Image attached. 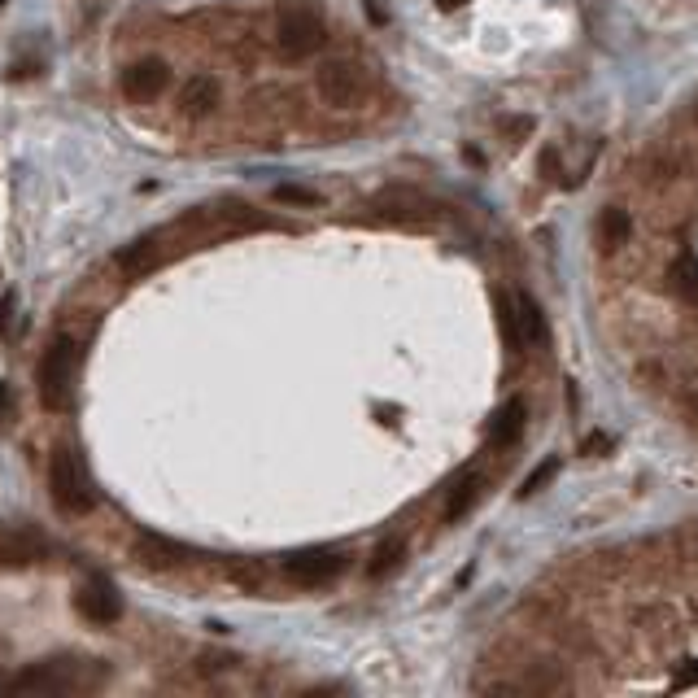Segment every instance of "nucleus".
Listing matches in <instances>:
<instances>
[{
  "label": "nucleus",
  "instance_id": "nucleus-1",
  "mask_svg": "<svg viewBox=\"0 0 698 698\" xmlns=\"http://www.w3.org/2000/svg\"><path fill=\"white\" fill-rule=\"evenodd\" d=\"M75 367H79V345L70 336H57L44 349L40 367H35V384H40V402L44 411H70L75 397Z\"/></svg>",
  "mask_w": 698,
  "mask_h": 698
},
{
  "label": "nucleus",
  "instance_id": "nucleus-2",
  "mask_svg": "<svg viewBox=\"0 0 698 698\" xmlns=\"http://www.w3.org/2000/svg\"><path fill=\"white\" fill-rule=\"evenodd\" d=\"M323 40H328V27H323V18L310 5L280 9V18H275V44H280V53L288 57V62H306V57H315L323 48Z\"/></svg>",
  "mask_w": 698,
  "mask_h": 698
},
{
  "label": "nucleus",
  "instance_id": "nucleus-3",
  "mask_svg": "<svg viewBox=\"0 0 698 698\" xmlns=\"http://www.w3.org/2000/svg\"><path fill=\"white\" fill-rule=\"evenodd\" d=\"M319 96L332 105V110H354L358 101L367 96V70L349 57H336V62H323L315 75Z\"/></svg>",
  "mask_w": 698,
  "mask_h": 698
},
{
  "label": "nucleus",
  "instance_id": "nucleus-4",
  "mask_svg": "<svg viewBox=\"0 0 698 698\" xmlns=\"http://www.w3.org/2000/svg\"><path fill=\"white\" fill-rule=\"evenodd\" d=\"M48 489H53V502L62 511H70V515L92 511V489H88V480H83L79 459L66 450V445L53 450V463H48Z\"/></svg>",
  "mask_w": 698,
  "mask_h": 698
},
{
  "label": "nucleus",
  "instance_id": "nucleus-5",
  "mask_svg": "<svg viewBox=\"0 0 698 698\" xmlns=\"http://www.w3.org/2000/svg\"><path fill=\"white\" fill-rule=\"evenodd\" d=\"M341 572H345V555L341 550H328V546H310V550H297V555L284 559V576L297 585H328Z\"/></svg>",
  "mask_w": 698,
  "mask_h": 698
},
{
  "label": "nucleus",
  "instance_id": "nucleus-6",
  "mask_svg": "<svg viewBox=\"0 0 698 698\" xmlns=\"http://www.w3.org/2000/svg\"><path fill=\"white\" fill-rule=\"evenodd\" d=\"M166 88H171V66H166L162 57H144V62L123 70V96L136 101V105L158 101Z\"/></svg>",
  "mask_w": 698,
  "mask_h": 698
},
{
  "label": "nucleus",
  "instance_id": "nucleus-7",
  "mask_svg": "<svg viewBox=\"0 0 698 698\" xmlns=\"http://www.w3.org/2000/svg\"><path fill=\"white\" fill-rule=\"evenodd\" d=\"M75 607H79V616L92 620V624H114L118 616H123L118 589L105 581V576H92V581L79 589V594H75Z\"/></svg>",
  "mask_w": 698,
  "mask_h": 698
},
{
  "label": "nucleus",
  "instance_id": "nucleus-8",
  "mask_svg": "<svg viewBox=\"0 0 698 698\" xmlns=\"http://www.w3.org/2000/svg\"><path fill=\"white\" fill-rule=\"evenodd\" d=\"M219 101H223V88L214 75H192V79H184V88H179V110L188 118H210L219 110Z\"/></svg>",
  "mask_w": 698,
  "mask_h": 698
},
{
  "label": "nucleus",
  "instance_id": "nucleus-9",
  "mask_svg": "<svg viewBox=\"0 0 698 698\" xmlns=\"http://www.w3.org/2000/svg\"><path fill=\"white\" fill-rule=\"evenodd\" d=\"M114 262H118V271H123V275H131V280H140V275L158 271L162 262H166L162 236H140V240H131V245H127Z\"/></svg>",
  "mask_w": 698,
  "mask_h": 698
},
{
  "label": "nucleus",
  "instance_id": "nucleus-10",
  "mask_svg": "<svg viewBox=\"0 0 698 698\" xmlns=\"http://www.w3.org/2000/svg\"><path fill=\"white\" fill-rule=\"evenodd\" d=\"M520 432H524V402L515 397L511 406H502V411L493 415V424H489V445H493V450H507V445L520 441Z\"/></svg>",
  "mask_w": 698,
  "mask_h": 698
},
{
  "label": "nucleus",
  "instance_id": "nucleus-11",
  "mask_svg": "<svg viewBox=\"0 0 698 698\" xmlns=\"http://www.w3.org/2000/svg\"><path fill=\"white\" fill-rule=\"evenodd\" d=\"M9 690H22V694H31V690H40V694H62L70 690V677H62L57 672V664H35L27 668L18 681H9Z\"/></svg>",
  "mask_w": 698,
  "mask_h": 698
},
{
  "label": "nucleus",
  "instance_id": "nucleus-12",
  "mask_svg": "<svg viewBox=\"0 0 698 698\" xmlns=\"http://www.w3.org/2000/svg\"><path fill=\"white\" fill-rule=\"evenodd\" d=\"M136 555H140V563H149V568H171V563L188 559V550L179 546V541H166L158 533H149V537L136 541Z\"/></svg>",
  "mask_w": 698,
  "mask_h": 698
},
{
  "label": "nucleus",
  "instance_id": "nucleus-13",
  "mask_svg": "<svg viewBox=\"0 0 698 698\" xmlns=\"http://www.w3.org/2000/svg\"><path fill=\"white\" fill-rule=\"evenodd\" d=\"M476 498H480V476L476 472H463L450 485V493H445V520H463V515L476 507Z\"/></svg>",
  "mask_w": 698,
  "mask_h": 698
},
{
  "label": "nucleus",
  "instance_id": "nucleus-14",
  "mask_svg": "<svg viewBox=\"0 0 698 698\" xmlns=\"http://www.w3.org/2000/svg\"><path fill=\"white\" fill-rule=\"evenodd\" d=\"M629 236H633V219H629V210L607 206L603 214H598V245H603V249H620Z\"/></svg>",
  "mask_w": 698,
  "mask_h": 698
},
{
  "label": "nucleus",
  "instance_id": "nucleus-15",
  "mask_svg": "<svg viewBox=\"0 0 698 698\" xmlns=\"http://www.w3.org/2000/svg\"><path fill=\"white\" fill-rule=\"evenodd\" d=\"M515 328H520V341L524 345H541V341H546V315H541V306L528 293H520V302H515Z\"/></svg>",
  "mask_w": 698,
  "mask_h": 698
},
{
  "label": "nucleus",
  "instance_id": "nucleus-16",
  "mask_svg": "<svg viewBox=\"0 0 698 698\" xmlns=\"http://www.w3.org/2000/svg\"><path fill=\"white\" fill-rule=\"evenodd\" d=\"M402 559H406V541H402V537H389V541H380V550L371 555V568H367V572H371V576H389Z\"/></svg>",
  "mask_w": 698,
  "mask_h": 698
},
{
  "label": "nucleus",
  "instance_id": "nucleus-17",
  "mask_svg": "<svg viewBox=\"0 0 698 698\" xmlns=\"http://www.w3.org/2000/svg\"><path fill=\"white\" fill-rule=\"evenodd\" d=\"M271 197L284 201V206H319V201H323L315 188H302V184H275Z\"/></svg>",
  "mask_w": 698,
  "mask_h": 698
},
{
  "label": "nucleus",
  "instance_id": "nucleus-18",
  "mask_svg": "<svg viewBox=\"0 0 698 698\" xmlns=\"http://www.w3.org/2000/svg\"><path fill=\"white\" fill-rule=\"evenodd\" d=\"M555 472H559V463H555V459L541 463V467H533V472H528V480H524V489H520V498H533V493H537L541 485H550V480H555Z\"/></svg>",
  "mask_w": 698,
  "mask_h": 698
},
{
  "label": "nucleus",
  "instance_id": "nucleus-19",
  "mask_svg": "<svg viewBox=\"0 0 698 698\" xmlns=\"http://www.w3.org/2000/svg\"><path fill=\"white\" fill-rule=\"evenodd\" d=\"M611 450V437H607V432H589V437L581 441V454H594V459H598V454H607Z\"/></svg>",
  "mask_w": 698,
  "mask_h": 698
},
{
  "label": "nucleus",
  "instance_id": "nucleus-20",
  "mask_svg": "<svg viewBox=\"0 0 698 698\" xmlns=\"http://www.w3.org/2000/svg\"><path fill=\"white\" fill-rule=\"evenodd\" d=\"M14 306H18V297H14V293H9V297H0V332H5L9 315H14Z\"/></svg>",
  "mask_w": 698,
  "mask_h": 698
},
{
  "label": "nucleus",
  "instance_id": "nucleus-21",
  "mask_svg": "<svg viewBox=\"0 0 698 698\" xmlns=\"http://www.w3.org/2000/svg\"><path fill=\"white\" fill-rule=\"evenodd\" d=\"M498 127L507 131V136H511V131H515V136H524V131H528V118H502Z\"/></svg>",
  "mask_w": 698,
  "mask_h": 698
},
{
  "label": "nucleus",
  "instance_id": "nucleus-22",
  "mask_svg": "<svg viewBox=\"0 0 698 698\" xmlns=\"http://www.w3.org/2000/svg\"><path fill=\"white\" fill-rule=\"evenodd\" d=\"M9 419V384H0V424Z\"/></svg>",
  "mask_w": 698,
  "mask_h": 698
},
{
  "label": "nucleus",
  "instance_id": "nucleus-23",
  "mask_svg": "<svg viewBox=\"0 0 698 698\" xmlns=\"http://www.w3.org/2000/svg\"><path fill=\"white\" fill-rule=\"evenodd\" d=\"M463 5H467V0H437L441 14H454V9H463Z\"/></svg>",
  "mask_w": 698,
  "mask_h": 698
},
{
  "label": "nucleus",
  "instance_id": "nucleus-24",
  "mask_svg": "<svg viewBox=\"0 0 698 698\" xmlns=\"http://www.w3.org/2000/svg\"><path fill=\"white\" fill-rule=\"evenodd\" d=\"M5 5H9V0H0V9H5Z\"/></svg>",
  "mask_w": 698,
  "mask_h": 698
},
{
  "label": "nucleus",
  "instance_id": "nucleus-25",
  "mask_svg": "<svg viewBox=\"0 0 698 698\" xmlns=\"http://www.w3.org/2000/svg\"><path fill=\"white\" fill-rule=\"evenodd\" d=\"M5 685H9V681H0V690H5Z\"/></svg>",
  "mask_w": 698,
  "mask_h": 698
}]
</instances>
